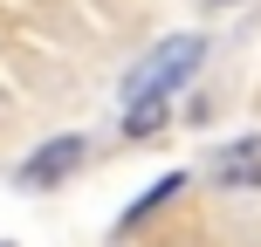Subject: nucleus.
Wrapping results in <instances>:
<instances>
[{
  "label": "nucleus",
  "instance_id": "nucleus-1",
  "mask_svg": "<svg viewBox=\"0 0 261 247\" xmlns=\"http://www.w3.org/2000/svg\"><path fill=\"white\" fill-rule=\"evenodd\" d=\"M199 55H206V41H199V35H172V41H158V48L144 55L130 76H124V103H144V96H172V90H179V83L199 69Z\"/></svg>",
  "mask_w": 261,
  "mask_h": 247
},
{
  "label": "nucleus",
  "instance_id": "nucleus-2",
  "mask_svg": "<svg viewBox=\"0 0 261 247\" xmlns=\"http://www.w3.org/2000/svg\"><path fill=\"white\" fill-rule=\"evenodd\" d=\"M83 151H90V144H83V138H76V130H69V138H48V144H41V151H35V158H28V165H21V172H14V179H21V185H28V193H48V185H62V179H69V172H76V165H83Z\"/></svg>",
  "mask_w": 261,
  "mask_h": 247
},
{
  "label": "nucleus",
  "instance_id": "nucleus-3",
  "mask_svg": "<svg viewBox=\"0 0 261 247\" xmlns=\"http://www.w3.org/2000/svg\"><path fill=\"white\" fill-rule=\"evenodd\" d=\"M213 179L220 185H261V130L241 144H227L220 158H213Z\"/></svg>",
  "mask_w": 261,
  "mask_h": 247
},
{
  "label": "nucleus",
  "instance_id": "nucleus-4",
  "mask_svg": "<svg viewBox=\"0 0 261 247\" xmlns=\"http://www.w3.org/2000/svg\"><path fill=\"white\" fill-rule=\"evenodd\" d=\"M179 193H186V172H172V179H158L151 193H138V199H130V206H124V220H117V234H138V227L151 220L158 206H172V199H179Z\"/></svg>",
  "mask_w": 261,
  "mask_h": 247
},
{
  "label": "nucleus",
  "instance_id": "nucleus-5",
  "mask_svg": "<svg viewBox=\"0 0 261 247\" xmlns=\"http://www.w3.org/2000/svg\"><path fill=\"white\" fill-rule=\"evenodd\" d=\"M165 117H172V96H144V103H130L124 138H151V130H165Z\"/></svg>",
  "mask_w": 261,
  "mask_h": 247
},
{
  "label": "nucleus",
  "instance_id": "nucleus-6",
  "mask_svg": "<svg viewBox=\"0 0 261 247\" xmlns=\"http://www.w3.org/2000/svg\"><path fill=\"white\" fill-rule=\"evenodd\" d=\"M213 7H234V0H213Z\"/></svg>",
  "mask_w": 261,
  "mask_h": 247
}]
</instances>
